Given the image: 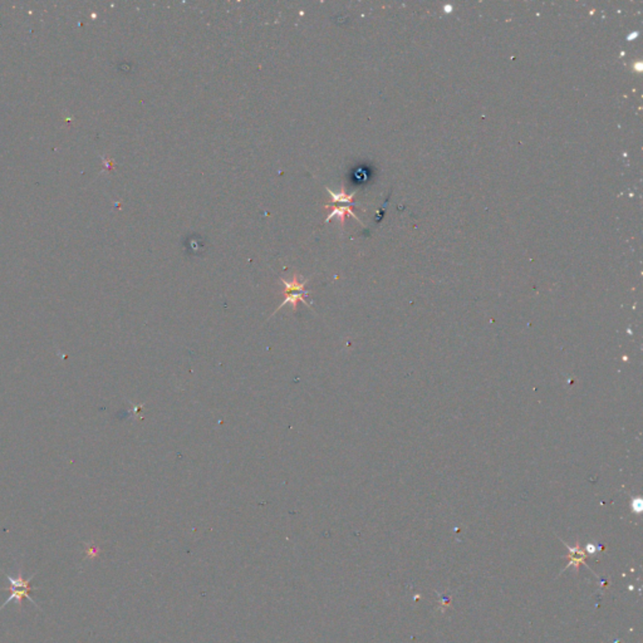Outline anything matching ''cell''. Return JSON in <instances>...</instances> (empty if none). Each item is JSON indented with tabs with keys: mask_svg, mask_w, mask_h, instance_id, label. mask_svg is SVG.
<instances>
[{
	"mask_svg": "<svg viewBox=\"0 0 643 643\" xmlns=\"http://www.w3.org/2000/svg\"><path fill=\"white\" fill-rule=\"evenodd\" d=\"M5 575H7L8 580H9L12 588H8V591H10V596H9V598L7 599V602L4 603V606H7V604L9 603L10 601H13V599H17L18 602H21V599L23 598H28L29 601H32V603L36 604V602L31 598V594H29V592H31L32 590H34V588L31 587V579L24 580L21 577L13 578L8 574H5Z\"/></svg>",
	"mask_w": 643,
	"mask_h": 643,
	"instance_id": "cell-1",
	"label": "cell"
},
{
	"mask_svg": "<svg viewBox=\"0 0 643 643\" xmlns=\"http://www.w3.org/2000/svg\"><path fill=\"white\" fill-rule=\"evenodd\" d=\"M345 215L353 216V218H355L359 224H362V221L359 220L358 216L352 211V209H351L350 206H340V207L334 206L333 209H332L331 214H329L326 218V223H329V221H331L333 218H338L339 219V223H340V226H343V224H344V216Z\"/></svg>",
	"mask_w": 643,
	"mask_h": 643,
	"instance_id": "cell-2",
	"label": "cell"
},
{
	"mask_svg": "<svg viewBox=\"0 0 643 643\" xmlns=\"http://www.w3.org/2000/svg\"><path fill=\"white\" fill-rule=\"evenodd\" d=\"M326 189H327V191H328L329 195L332 196V201H333V202H352L353 196L356 195V193L347 194L343 187H342V190L337 191V193H336V191L331 190V189H329V187H326Z\"/></svg>",
	"mask_w": 643,
	"mask_h": 643,
	"instance_id": "cell-3",
	"label": "cell"
}]
</instances>
